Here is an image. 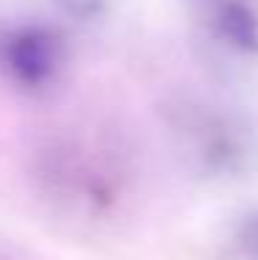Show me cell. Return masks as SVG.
<instances>
[{"label":"cell","instance_id":"obj_1","mask_svg":"<svg viewBox=\"0 0 258 260\" xmlns=\"http://www.w3.org/2000/svg\"><path fill=\"white\" fill-rule=\"evenodd\" d=\"M178 158L203 177H239L253 169L258 144L250 125L228 105L178 94L164 108Z\"/></svg>","mask_w":258,"mask_h":260},{"label":"cell","instance_id":"obj_2","mask_svg":"<svg viewBox=\"0 0 258 260\" xmlns=\"http://www.w3.org/2000/svg\"><path fill=\"white\" fill-rule=\"evenodd\" d=\"M194 9L214 45L242 58L258 55V6L253 0H206Z\"/></svg>","mask_w":258,"mask_h":260},{"label":"cell","instance_id":"obj_3","mask_svg":"<svg viewBox=\"0 0 258 260\" xmlns=\"http://www.w3.org/2000/svg\"><path fill=\"white\" fill-rule=\"evenodd\" d=\"M111 0H56V6L75 22H95L106 14Z\"/></svg>","mask_w":258,"mask_h":260},{"label":"cell","instance_id":"obj_4","mask_svg":"<svg viewBox=\"0 0 258 260\" xmlns=\"http://www.w3.org/2000/svg\"><path fill=\"white\" fill-rule=\"evenodd\" d=\"M236 246L244 257L258 260V210L247 213L236 227Z\"/></svg>","mask_w":258,"mask_h":260},{"label":"cell","instance_id":"obj_5","mask_svg":"<svg viewBox=\"0 0 258 260\" xmlns=\"http://www.w3.org/2000/svg\"><path fill=\"white\" fill-rule=\"evenodd\" d=\"M192 3H194V6H200V3H206V0H192Z\"/></svg>","mask_w":258,"mask_h":260}]
</instances>
